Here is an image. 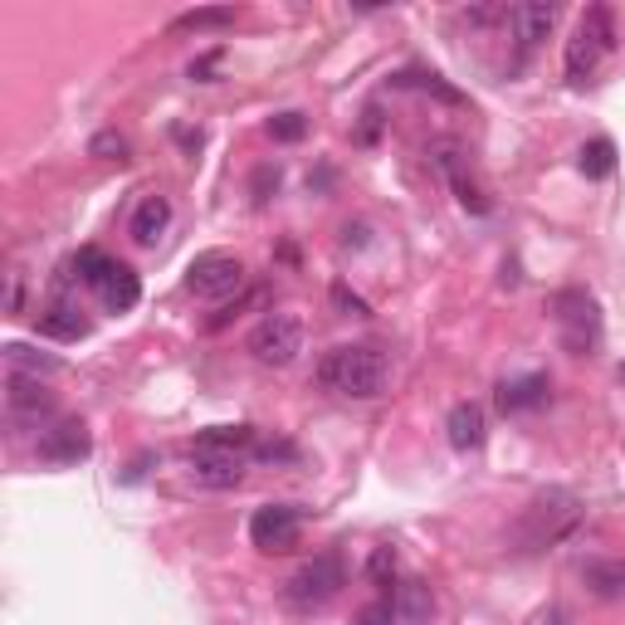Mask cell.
Returning a JSON list of instances; mask_svg holds the SVG:
<instances>
[{
	"label": "cell",
	"instance_id": "cell-1",
	"mask_svg": "<svg viewBox=\"0 0 625 625\" xmlns=\"http://www.w3.org/2000/svg\"><path fill=\"white\" fill-rule=\"evenodd\" d=\"M391 367L377 347H332L318 361V386L347 400H377L386 396Z\"/></svg>",
	"mask_w": 625,
	"mask_h": 625
},
{
	"label": "cell",
	"instance_id": "cell-2",
	"mask_svg": "<svg viewBox=\"0 0 625 625\" xmlns=\"http://www.w3.org/2000/svg\"><path fill=\"white\" fill-rule=\"evenodd\" d=\"M582 518H586V508L572 488H543V494L523 508V518H518V527H513L518 547H523V552H547V547L566 543V537L582 527Z\"/></svg>",
	"mask_w": 625,
	"mask_h": 625
},
{
	"label": "cell",
	"instance_id": "cell-3",
	"mask_svg": "<svg viewBox=\"0 0 625 625\" xmlns=\"http://www.w3.org/2000/svg\"><path fill=\"white\" fill-rule=\"evenodd\" d=\"M68 264H74L78 279H84L88 289L103 298L107 312H132L137 308V298H142V279H137L132 264L107 259L103 250H78Z\"/></svg>",
	"mask_w": 625,
	"mask_h": 625
},
{
	"label": "cell",
	"instance_id": "cell-4",
	"mask_svg": "<svg viewBox=\"0 0 625 625\" xmlns=\"http://www.w3.org/2000/svg\"><path fill=\"white\" fill-rule=\"evenodd\" d=\"M611 49H615V15L605 5H591L582 20H576L572 39H566V54H562L566 78H572V84H586Z\"/></svg>",
	"mask_w": 625,
	"mask_h": 625
},
{
	"label": "cell",
	"instance_id": "cell-5",
	"mask_svg": "<svg viewBox=\"0 0 625 625\" xmlns=\"http://www.w3.org/2000/svg\"><path fill=\"white\" fill-rule=\"evenodd\" d=\"M552 322H557V337L572 357H591L601 347V308L586 289H562L552 298Z\"/></svg>",
	"mask_w": 625,
	"mask_h": 625
},
{
	"label": "cell",
	"instance_id": "cell-6",
	"mask_svg": "<svg viewBox=\"0 0 625 625\" xmlns=\"http://www.w3.org/2000/svg\"><path fill=\"white\" fill-rule=\"evenodd\" d=\"M342 586H347V566H342V557L318 552L312 562H303L298 572L283 582V601H289L293 611H318V605H328Z\"/></svg>",
	"mask_w": 625,
	"mask_h": 625
},
{
	"label": "cell",
	"instance_id": "cell-7",
	"mask_svg": "<svg viewBox=\"0 0 625 625\" xmlns=\"http://www.w3.org/2000/svg\"><path fill=\"white\" fill-rule=\"evenodd\" d=\"M250 352L264 367H293L303 352V322L293 312H264L250 332Z\"/></svg>",
	"mask_w": 625,
	"mask_h": 625
},
{
	"label": "cell",
	"instance_id": "cell-8",
	"mask_svg": "<svg viewBox=\"0 0 625 625\" xmlns=\"http://www.w3.org/2000/svg\"><path fill=\"white\" fill-rule=\"evenodd\" d=\"M186 289H191L195 298H205V303H220V298H230V293L244 289V264L234 259V254H225V250H211L186 269Z\"/></svg>",
	"mask_w": 625,
	"mask_h": 625
},
{
	"label": "cell",
	"instance_id": "cell-9",
	"mask_svg": "<svg viewBox=\"0 0 625 625\" xmlns=\"http://www.w3.org/2000/svg\"><path fill=\"white\" fill-rule=\"evenodd\" d=\"M298 533H303V508L293 503H264L250 518V543L259 552H293Z\"/></svg>",
	"mask_w": 625,
	"mask_h": 625
},
{
	"label": "cell",
	"instance_id": "cell-10",
	"mask_svg": "<svg viewBox=\"0 0 625 625\" xmlns=\"http://www.w3.org/2000/svg\"><path fill=\"white\" fill-rule=\"evenodd\" d=\"M5 410L15 425H39V420L54 416V391L39 377H25V371H10L5 381Z\"/></svg>",
	"mask_w": 625,
	"mask_h": 625
},
{
	"label": "cell",
	"instance_id": "cell-11",
	"mask_svg": "<svg viewBox=\"0 0 625 625\" xmlns=\"http://www.w3.org/2000/svg\"><path fill=\"white\" fill-rule=\"evenodd\" d=\"M88 449H93V435L84 420H59L39 435V459H49V464H78V459H88Z\"/></svg>",
	"mask_w": 625,
	"mask_h": 625
},
{
	"label": "cell",
	"instance_id": "cell-12",
	"mask_svg": "<svg viewBox=\"0 0 625 625\" xmlns=\"http://www.w3.org/2000/svg\"><path fill=\"white\" fill-rule=\"evenodd\" d=\"M562 20V10L557 5H543V0H527V5H513L508 10V25H513V39H518V49H537L547 35H552V25Z\"/></svg>",
	"mask_w": 625,
	"mask_h": 625
},
{
	"label": "cell",
	"instance_id": "cell-13",
	"mask_svg": "<svg viewBox=\"0 0 625 625\" xmlns=\"http://www.w3.org/2000/svg\"><path fill=\"white\" fill-rule=\"evenodd\" d=\"M259 445V430L254 425H211V430H195L191 439V455H254Z\"/></svg>",
	"mask_w": 625,
	"mask_h": 625
},
{
	"label": "cell",
	"instance_id": "cell-14",
	"mask_svg": "<svg viewBox=\"0 0 625 625\" xmlns=\"http://www.w3.org/2000/svg\"><path fill=\"white\" fill-rule=\"evenodd\" d=\"M195 488H240L244 484V455H191L186 469Z\"/></svg>",
	"mask_w": 625,
	"mask_h": 625
},
{
	"label": "cell",
	"instance_id": "cell-15",
	"mask_svg": "<svg viewBox=\"0 0 625 625\" xmlns=\"http://www.w3.org/2000/svg\"><path fill=\"white\" fill-rule=\"evenodd\" d=\"M445 430H449V445H455L459 455H469V449H479V445H484V435H488L484 406H474V400H459V406L449 410Z\"/></svg>",
	"mask_w": 625,
	"mask_h": 625
},
{
	"label": "cell",
	"instance_id": "cell-16",
	"mask_svg": "<svg viewBox=\"0 0 625 625\" xmlns=\"http://www.w3.org/2000/svg\"><path fill=\"white\" fill-rule=\"evenodd\" d=\"M166 225H171V201H166V195H142V205L132 211V225H127V230H132L137 244L152 250V244L166 234Z\"/></svg>",
	"mask_w": 625,
	"mask_h": 625
},
{
	"label": "cell",
	"instance_id": "cell-17",
	"mask_svg": "<svg viewBox=\"0 0 625 625\" xmlns=\"http://www.w3.org/2000/svg\"><path fill=\"white\" fill-rule=\"evenodd\" d=\"M547 396H552V381L543 377V371H533V377H518V381H503L498 386V406L513 416V410H537L547 406Z\"/></svg>",
	"mask_w": 625,
	"mask_h": 625
},
{
	"label": "cell",
	"instance_id": "cell-18",
	"mask_svg": "<svg viewBox=\"0 0 625 625\" xmlns=\"http://www.w3.org/2000/svg\"><path fill=\"white\" fill-rule=\"evenodd\" d=\"M396 615L406 625H430V615H435V591H430V582H420V576H406V582L396 586Z\"/></svg>",
	"mask_w": 625,
	"mask_h": 625
},
{
	"label": "cell",
	"instance_id": "cell-19",
	"mask_svg": "<svg viewBox=\"0 0 625 625\" xmlns=\"http://www.w3.org/2000/svg\"><path fill=\"white\" fill-rule=\"evenodd\" d=\"M240 10L234 5H201V10H186V15L171 20V35H211V29H234Z\"/></svg>",
	"mask_w": 625,
	"mask_h": 625
},
{
	"label": "cell",
	"instance_id": "cell-20",
	"mask_svg": "<svg viewBox=\"0 0 625 625\" xmlns=\"http://www.w3.org/2000/svg\"><path fill=\"white\" fill-rule=\"evenodd\" d=\"M439 166H445V176H449V186H455L459 205H464V211H474V215H488V195L479 191V186L464 176V166H459L455 146H445V156H439Z\"/></svg>",
	"mask_w": 625,
	"mask_h": 625
},
{
	"label": "cell",
	"instance_id": "cell-21",
	"mask_svg": "<svg viewBox=\"0 0 625 625\" xmlns=\"http://www.w3.org/2000/svg\"><path fill=\"white\" fill-rule=\"evenodd\" d=\"M582 582L591 586L601 601H611V596H625V562H601V557H596V562L582 566Z\"/></svg>",
	"mask_w": 625,
	"mask_h": 625
},
{
	"label": "cell",
	"instance_id": "cell-22",
	"mask_svg": "<svg viewBox=\"0 0 625 625\" xmlns=\"http://www.w3.org/2000/svg\"><path fill=\"white\" fill-rule=\"evenodd\" d=\"M39 332H49V337H64V342H74V337H84L88 332V322L78 318V308L74 303H49L44 308V318H39Z\"/></svg>",
	"mask_w": 625,
	"mask_h": 625
},
{
	"label": "cell",
	"instance_id": "cell-23",
	"mask_svg": "<svg viewBox=\"0 0 625 625\" xmlns=\"http://www.w3.org/2000/svg\"><path fill=\"white\" fill-rule=\"evenodd\" d=\"M396 88H420V93H435L439 103H449V107H464V93L449 88L439 74H425V68H406V74H396Z\"/></svg>",
	"mask_w": 625,
	"mask_h": 625
},
{
	"label": "cell",
	"instance_id": "cell-24",
	"mask_svg": "<svg viewBox=\"0 0 625 625\" xmlns=\"http://www.w3.org/2000/svg\"><path fill=\"white\" fill-rule=\"evenodd\" d=\"M5 361H10V367H15V371H35V377H39V371H44V377H54V371L64 367V361L54 357V352L25 347V342H10V347H5Z\"/></svg>",
	"mask_w": 625,
	"mask_h": 625
},
{
	"label": "cell",
	"instance_id": "cell-25",
	"mask_svg": "<svg viewBox=\"0 0 625 625\" xmlns=\"http://www.w3.org/2000/svg\"><path fill=\"white\" fill-rule=\"evenodd\" d=\"M582 171L591 176V181H605V176L615 171V142L611 137H596V142L582 146Z\"/></svg>",
	"mask_w": 625,
	"mask_h": 625
},
{
	"label": "cell",
	"instance_id": "cell-26",
	"mask_svg": "<svg viewBox=\"0 0 625 625\" xmlns=\"http://www.w3.org/2000/svg\"><path fill=\"white\" fill-rule=\"evenodd\" d=\"M303 132H308V117H303V113L269 117V137H273V142H303Z\"/></svg>",
	"mask_w": 625,
	"mask_h": 625
},
{
	"label": "cell",
	"instance_id": "cell-27",
	"mask_svg": "<svg viewBox=\"0 0 625 625\" xmlns=\"http://www.w3.org/2000/svg\"><path fill=\"white\" fill-rule=\"evenodd\" d=\"M88 156H98V162H127V137L123 132H98L93 142H88Z\"/></svg>",
	"mask_w": 625,
	"mask_h": 625
},
{
	"label": "cell",
	"instance_id": "cell-28",
	"mask_svg": "<svg viewBox=\"0 0 625 625\" xmlns=\"http://www.w3.org/2000/svg\"><path fill=\"white\" fill-rule=\"evenodd\" d=\"M391 572H396V552H391V547H377V552H371V562H367V576L377 586H386Z\"/></svg>",
	"mask_w": 625,
	"mask_h": 625
},
{
	"label": "cell",
	"instance_id": "cell-29",
	"mask_svg": "<svg viewBox=\"0 0 625 625\" xmlns=\"http://www.w3.org/2000/svg\"><path fill=\"white\" fill-rule=\"evenodd\" d=\"M254 459H283V464H293V459H298V449L289 445V439H259V445H254Z\"/></svg>",
	"mask_w": 625,
	"mask_h": 625
},
{
	"label": "cell",
	"instance_id": "cell-30",
	"mask_svg": "<svg viewBox=\"0 0 625 625\" xmlns=\"http://www.w3.org/2000/svg\"><path fill=\"white\" fill-rule=\"evenodd\" d=\"M332 303H337V308H342V312H352V318H367V312H371V308H367V303H361V298H357V293H352V289H347V283H332Z\"/></svg>",
	"mask_w": 625,
	"mask_h": 625
},
{
	"label": "cell",
	"instance_id": "cell-31",
	"mask_svg": "<svg viewBox=\"0 0 625 625\" xmlns=\"http://www.w3.org/2000/svg\"><path fill=\"white\" fill-rule=\"evenodd\" d=\"M391 615H396V605H391V601H371L352 625H391Z\"/></svg>",
	"mask_w": 625,
	"mask_h": 625
},
{
	"label": "cell",
	"instance_id": "cell-32",
	"mask_svg": "<svg viewBox=\"0 0 625 625\" xmlns=\"http://www.w3.org/2000/svg\"><path fill=\"white\" fill-rule=\"evenodd\" d=\"M342 244H367V225H342Z\"/></svg>",
	"mask_w": 625,
	"mask_h": 625
},
{
	"label": "cell",
	"instance_id": "cell-33",
	"mask_svg": "<svg viewBox=\"0 0 625 625\" xmlns=\"http://www.w3.org/2000/svg\"><path fill=\"white\" fill-rule=\"evenodd\" d=\"M621 381H625V367H621Z\"/></svg>",
	"mask_w": 625,
	"mask_h": 625
}]
</instances>
